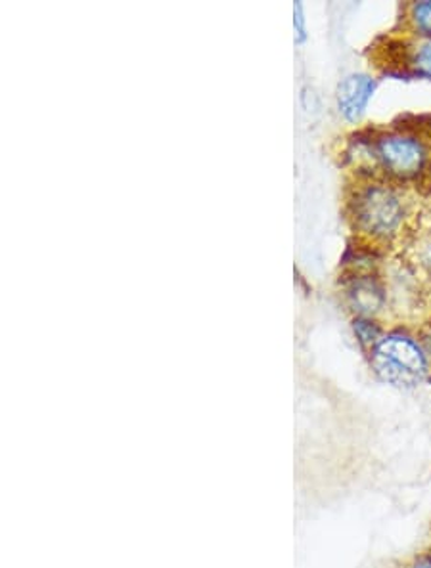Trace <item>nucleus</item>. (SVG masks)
Masks as SVG:
<instances>
[{"label": "nucleus", "mask_w": 431, "mask_h": 568, "mask_svg": "<svg viewBox=\"0 0 431 568\" xmlns=\"http://www.w3.org/2000/svg\"><path fill=\"white\" fill-rule=\"evenodd\" d=\"M370 354L375 375L393 387L414 388L422 385L430 375L428 353L411 335H383Z\"/></svg>", "instance_id": "obj_1"}, {"label": "nucleus", "mask_w": 431, "mask_h": 568, "mask_svg": "<svg viewBox=\"0 0 431 568\" xmlns=\"http://www.w3.org/2000/svg\"><path fill=\"white\" fill-rule=\"evenodd\" d=\"M404 209L401 195L385 184H369L357 190L351 202V216L359 232L374 240H391L403 229Z\"/></svg>", "instance_id": "obj_2"}, {"label": "nucleus", "mask_w": 431, "mask_h": 568, "mask_svg": "<svg viewBox=\"0 0 431 568\" xmlns=\"http://www.w3.org/2000/svg\"><path fill=\"white\" fill-rule=\"evenodd\" d=\"M374 160L383 173L395 181H417L430 161V153L422 140L409 134H385L375 140Z\"/></svg>", "instance_id": "obj_3"}, {"label": "nucleus", "mask_w": 431, "mask_h": 568, "mask_svg": "<svg viewBox=\"0 0 431 568\" xmlns=\"http://www.w3.org/2000/svg\"><path fill=\"white\" fill-rule=\"evenodd\" d=\"M375 83L374 77L367 73H351L341 81L335 92V102L341 118L348 123L361 121L364 111L369 108L370 100L374 97Z\"/></svg>", "instance_id": "obj_4"}, {"label": "nucleus", "mask_w": 431, "mask_h": 568, "mask_svg": "<svg viewBox=\"0 0 431 568\" xmlns=\"http://www.w3.org/2000/svg\"><path fill=\"white\" fill-rule=\"evenodd\" d=\"M345 295H348L349 306L362 318L374 316L375 312L382 308L383 301H385L382 285L378 284L372 277H355L348 285Z\"/></svg>", "instance_id": "obj_5"}, {"label": "nucleus", "mask_w": 431, "mask_h": 568, "mask_svg": "<svg viewBox=\"0 0 431 568\" xmlns=\"http://www.w3.org/2000/svg\"><path fill=\"white\" fill-rule=\"evenodd\" d=\"M353 332H355L357 339H359L362 347L370 348V351H372L383 337L380 326H378L375 322H372V320L362 318V316H359V318H355V322H353Z\"/></svg>", "instance_id": "obj_6"}, {"label": "nucleus", "mask_w": 431, "mask_h": 568, "mask_svg": "<svg viewBox=\"0 0 431 568\" xmlns=\"http://www.w3.org/2000/svg\"><path fill=\"white\" fill-rule=\"evenodd\" d=\"M412 29L418 36L431 39V0L424 2H414L411 7Z\"/></svg>", "instance_id": "obj_7"}, {"label": "nucleus", "mask_w": 431, "mask_h": 568, "mask_svg": "<svg viewBox=\"0 0 431 568\" xmlns=\"http://www.w3.org/2000/svg\"><path fill=\"white\" fill-rule=\"evenodd\" d=\"M411 63L414 65L418 75L431 79V39H428V41L422 42L418 47L417 52L412 55Z\"/></svg>", "instance_id": "obj_8"}, {"label": "nucleus", "mask_w": 431, "mask_h": 568, "mask_svg": "<svg viewBox=\"0 0 431 568\" xmlns=\"http://www.w3.org/2000/svg\"><path fill=\"white\" fill-rule=\"evenodd\" d=\"M417 261L424 271L431 274V234L422 237V240L417 243Z\"/></svg>", "instance_id": "obj_9"}, {"label": "nucleus", "mask_w": 431, "mask_h": 568, "mask_svg": "<svg viewBox=\"0 0 431 568\" xmlns=\"http://www.w3.org/2000/svg\"><path fill=\"white\" fill-rule=\"evenodd\" d=\"M293 26H295V41H305L307 23L305 14H303V4H301V2H295V7H293Z\"/></svg>", "instance_id": "obj_10"}, {"label": "nucleus", "mask_w": 431, "mask_h": 568, "mask_svg": "<svg viewBox=\"0 0 431 568\" xmlns=\"http://www.w3.org/2000/svg\"><path fill=\"white\" fill-rule=\"evenodd\" d=\"M409 568H431V554L422 555L418 557L417 561L412 562Z\"/></svg>", "instance_id": "obj_11"}]
</instances>
